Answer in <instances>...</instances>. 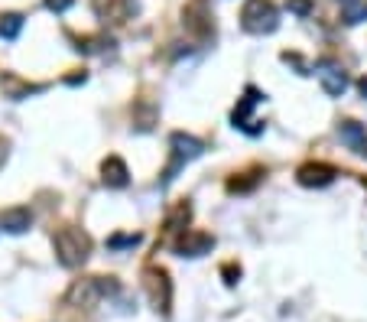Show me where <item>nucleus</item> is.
Here are the masks:
<instances>
[{
	"instance_id": "f257e3e1",
	"label": "nucleus",
	"mask_w": 367,
	"mask_h": 322,
	"mask_svg": "<svg viewBox=\"0 0 367 322\" xmlns=\"http://www.w3.org/2000/svg\"><path fill=\"white\" fill-rule=\"evenodd\" d=\"M55 257H59L62 267H82L92 254V238L84 235L82 228H59L55 231Z\"/></svg>"
},
{
	"instance_id": "f03ea898",
	"label": "nucleus",
	"mask_w": 367,
	"mask_h": 322,
	"mask_svg": "<svg viewBox=\"0 0 367 322\" xmlns=\"http://www.w3.org/2000/svg\"><path fill=\"white\" fill-rule=\"evenodd\" d=\"M241 26L253 36H263V33H273L280 26V14L270 0H247L244 10H241Z\"/></svg>"
},
{
	"instance_id": "7ed1b4c3",
	"label": "nucleus",
	"mask_w": 367,
	"mask_h": 322,
	"mask_svg": "<svg viewBox=\"0 0 367 322\" xmlns=\"http://www.w3.org/2000/svg\"><path fill=\"white\" fill-rule=\"evenodd\" d=\"M146 293H150V299H153V306L156 309H163V313H169V299H172V286H169V277H166V270H156V267H150L146 270Z\"/></svg>"
},
{
	"instance_id": "20e7f679",
	"label": "nucleus",
	"mask_w": 367,
	"mask_h": 322,
	"mask_svg": "<svg viewBox=\"0 0 367 322\" xmlns=\"http://www.w3.org/2000/svg\"><path fill=\"white\" fill-rule=\"evenodd\" d=\"M315 75H319L322 88H325V95H332V98H341L344 92H348V75H344L341 65H335V62H319L315 65Z\"/></svg>"
},
{
	"instance_id": "39448f33",
	"label": "nucleus",
	"mask_w": 367,
	"mask_h": 322,
	"mask_svg": "<svg viewBox=\"0 0 367 322\" xmlns=\"http://www.w3.org/2000/svg\"><path fill=\"white\" fill-rule=\"evenodd\" d=\"M185 30H189L192 36H208V33H212L208 0H189V4H185Z\"/></svg>"
},
{
	"instance_id": "423d86ee",
	"label": "nucleus",
	"mask_w": 367,
	"mask_h": 322,
	"mask_svg": "<svg viewBox=\"0 0 367 322\" xmlns=\"http://www.w3.org/2000/svg\"><path fill=\"white\" fill-rule=\"evenodd\" d=\"M172 150H176V163L166 169V179H163V183H169V179H172V173H176L179 163L202 156V150H205V146H202L199 137H192V134H172Z\"/></svg>"
},
{
	"instance_id": "0eeeda50",
	"label": "nucleus",
	"mask_w": 367,
	"mask_h": 322,
	"mask_svg": "<svg viewBox=\"0 0 367 322\" xmlns=\"http://www.w3.org/2000/svg\"><path fill=\"white\" fill-rule=\"evenodd\" d=\"M92 4H94V14L104 23H124L137 10V0H92Z\"/></svg>"
},
{
	"instance_id": "6e6552de",
	"label": "nucleus",
	"mask_w": 367,
	"mask_h": 322,
	"mask_svg": "<svg viewBox=\"0 0 367 322\" xmlns=\"http://www.w3.org/2000/svg\"><path fill=\"white\" fill-rule=\"evenodd\" d=\"M214 247V238L205 235V231H185L182 238L176 241V254L179 257H202Z\"/></svg>"
},
{
	"instance_id": "1a4fd4ad",
	"label": "nucleus",
	"mask_w": 367,
	"mask_h": 322,
	"mask_svg": "<svg viewBox=\"0 0 367 322\" xmlns=\"http://www.w3.org/2000/svg\"><path fill=\"white\" fill-rule=\"evenodd\" d=\"M30 225H33V212L23 205L0 212V231H7V235H23V231H30Z\"/></svg>"
},
{
	"instance_id": "9d476101",
	"label": "nucleus",
	"mask_w": 367,
	"mask_h": 322,
	"mask_svg": "<svg viewBox=\"0 0 367 322\" xmlns=\"http://www.w3.org/2000/svg\"><path fill=\"white\" fill-rule=\"evenodd\" d=\"M296 176L302 186H329L335 179V169L325 166V163H306V166H299Z\"/></svg>"
},
{
	"instance_id": "9b49d317",
	"label": "nucleus",
	"mask_w": 367,
	"mask_h": 322,
	"mask_svg": "<svg viewBox=\"0 0 367 322\" xmlns=\"http://www.w3.org/2000/svg\"><path fill=\"white\" fill-rule=\"evenodd\" d=\"M101 173H104V176H101L104 186H111V189H124V186H127V176H131V173H127V163H124L121 156H107Z\"/></svg>"
},
{
	"instance_id": "f8f14e48",
	"label": "nucleus",
	"mask_w": 367,
	"mask_h": 322,
	"mask_svg": "<svg viewBox=\"0 0 367 322\" xmlns=\"http://www.w3.org/2000/svg\"><path fill=\"white\" fill-rule=\"evenodd\" d=\"M23 30V16L20 14H4L0 16V39H16Z\"/></svg>"
},
{
	"instance_id": "ddd939ff",
	"label": "nucleus",
	"mask_w": 367,
	"mask_h": 322,
	"mask_svg": "<svg viewBox=\"0 0 367 322\" xmlns=\"http://www.w3.org/2000/svg\"><path fill=\"white\" fill-rule=\"evenodd\" d=\"M257 101H261V92H257V88H247V95H244V101H241V104L234 107V124H244L247 121V114H251L253 111V104H257Z\"/></svg>"
},
{
	"instance_id": "4468645a",
	"label": "nucleus",
	"mask_w": 367,
	"mask_h": 322,
	"mask_svg": "<svg viewBox=\"0 0 367 322\" xmlns=\"http://www.w3.org/2000/svg\"><path fill=\"white\" fill-rule=\"evenodd\" d=\"M185 222H189V205H179L176 212L166 218V228H169V231H182L179 225H185Z\"/></svg>"
},
{
	"instance_id": "2eb2a0df",
	"label": "nucleus",
	"mask_w": 367,
	"mask_h": 322,
	"mask_svg": "<svg viewBox=\"0 0 367 322\" xmlns=\"http://www.w3.org/2000/svg\"><path fill=\"white\" fill-rule=\"evenodd\" d=\"M341 137L348 140V144H354V140H361V144H364V131H361L354 121H348V124L341 127Z\"/></svg>"
},
{
	"instance_id": "dca6fc26",
	"label": "nucleus",
	"mask_w": 367,
	"mask_h": 322,
	"mask_svg": "<svg viewBox=\"0 0 367 322\" xmlns=\"http://www.w3.org/2000/svg\"><path fill=\"white\" fill-rule=\"evenodd\" d=\"M364 16H367L364 4H351V7H348V14H344V20H348V23H361Z\"/></svg>"
},
{
	"instance_id": "f3484780",
	"label": "nucleus",
	"mask_w": 367,
	"mask_h": 322,
	"mask_svg": "<svg viewBox=\"0 0 367 322\" xmlns=\"http://www.w3.org/2000/svg\"><path fill=\"white\" fill-rule=\"evenodd\" d=\"M72 4H75V0H46V7L53 10V14H65Z\"/></svg>"
},
{
	"instance_id": "a211bd4d",
	"label": "nucleus",
	"mask_w": 367,
	"mask_h": 322,
	"mask_svg": "<svg viewBox=\"0 0 367 322\" xmlns=\"http://www.w3.org/2000/svg\"><path fill=\"white\" fill-rule=\"evenodd\" d=\"M137 241V235H124V238H111V247H133Z\"/></svg>"
},
{
	"instance_id": "6ab92c4d",
	"label": "nucleus",
	"mask_w": 367,
	"mask_h": 322,
	"mask_svg": "<svg viewBox=\"0 0 367 322\" xmlns=\"http://www.w3.org/2000/svg\"><path fill=\"white\" fill-rule=\"evenodd\" d=\"M290 10H296V14H309V4H306V0H292Z\"/></svg>"
},
{
	"instance_id": "aec40b11",
	"label": "nucleus",
	"mask_w": 367,
	"mask_h": 322,
	"mask_svg": "<svg viewBox=\"0 0 367 322\" xmlns=\"http://www.w3.org/2000/svg\"><path fill=\"white\" fill-rule=\"evenodd\" d=\"M4 160H7V144L0 140V166H4Z\"/></svg>"
},
{
	"instance_id": "412c9836",
	"label": "nucleus",
	"mask_w": 367,
	"mask_h": 322,
	"mask_svg": "<svg viewBox=\"0 0 367 322\" xmlns=\"http://www.w3.org/2000/svg\"><path fill=\"white\" fill-rule=\"evenodd\" d=\"M358 88H361V95H364V98H367V78H361V85H358Z\"/></svg>"
},
{
	"instance_id": "4be33fe9",
	"label": "nucleus",
	"mask_w": 367,
	"mask_h": 322,
	"mask_svg": "<svg viewBox=\"0 0 367 322\" xmlns=\"http://www.w3.org/2000/svg\"><path fill=\"white\" fill-rule=\"evenodd\" d=\"M358 146H361V154H364V156H367V140H364V144H358Z\"/></svg>"
}]
</instances>
